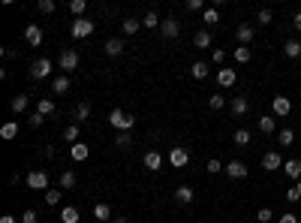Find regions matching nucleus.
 Returning a JSON list of instances; mask_svg holds the SVG:
<instances>
[{
  "label": "nucleus",
  "instance_id": "51",
  "mask_svg": "<svg viewBox=\"0 0 301 223\" xmlns=\"http://www.w3.org/2000/svg\"><path fill=\"white\" fill-rule=\"evenodd\" d=\"M286 199H289V202H298V199H301V196H298V190H295V187H289V190H286Z\"/></svg>",
  "mask_w": 301,
  "mask_h": 223
},
{
  "label": "nucleus",
  "instance_id": "19",
  "mask_svg": "<svg viewBox=\"0 0 301 223\" xmlns=\"http://www.w3.org/2000/svg\"><path fill=\"white\" fill-rule=\"evenodd\" d=\"M37 112H40L42 118H48V115H55V112H58V106H55V100H48V97H42V100L37 102Z\"/></svg>",
  "mask_w": 301,
  "mask_h": 223
},
{
  "label": "nucleus",
  "instance_id": "35",
  "mask_svg": "<svg viewBox=\"0 0 301 223\" xmlns=\"http://www.w3.org/2000/svg\"><path fill=\"white\" fill-rule=\"evenodd\" d=\"M202 21H205V24H217V21H220V12H217L214 6L202 9Z\"/></svg>",
  "mask_w": 301,
  "mask_h": 223
},
{
  "label": "nucleus",
  "instance_id": "42",
  "mask_svg": "<svg viewBox=\"0 0 301 223\" xmlns=\"http://www.w3.org/2000/svg\"><path fill=\"white\" fill-rule=\"evenodd\" d=\"M45 202H48V205H58V202H60V190L48 187V190H45Z\"/></svg>",
  "mask_w": 301,
  "mask_h": 223
},
{
  "label": "nucleus",
  "instance_id": "56",
  "mask_svg": "<svg viewBox=\"0 0 301 223\" xmlns=\"http://www.w3.org/2000/svg\"><path fill=\"white\" fill-rule=\"evenodd\" d=\"M295 190H298V196H301V181H298V184H295Z\"/></svg>",
  "mask_w": 301,
  "mask_h": 223
},
{
  "label": "nucleus",
  "instance_id": "20",
  "mask_svg": "<svg viewBox=\"0 0 301 223\" xmlns=\"http://www.w3.org/2000/svg\"><path fill=\"white\" fill-rule=\"evenodd\" d=\"M102 48H105V55H109V58H118V55H120V51H123V40H118V37H112V40H109V42H105Z\"/></svg>",
  "mask_w": 301,
  "mask_h": 223
},
{
  "label": "nucleus",
  "instance_id": "49",
  "mask_svg": "<svg viewBox=\"0 0 301 223\" xmlns=\"http://www.w3.org/2000/svg\"><path fill=\"white\" fill-rule=\"evenodd\" d=\"M211 61H214V63H223V61H226V51H223V48H217L214 55H211Z\"/></svg>",
  "mask_w": 301,
  "mask_h": 223
},
{
  "label": "nucleus",
  "instance_id": "34",
  "mask_svg": "<svg viewBox=\"0 0 301 223\" xmlns=\"http://www.w3.org/2000/svg\"><path fill=\"white\" fill-rule=\"evenodd\" d=\"M94 217H97V220H115V217H112V208H109L105 202H100L97 208H94Z\"/></svg>",
  "mask_w": 301,
  "mask_h": 223
},
{
  "label": "nucleus",
  "instance_id": "11",
  "mask_svg": "<svg viewBox=\"0 0 301 223\" xmlns=\"http://www.w3.org/2000/svg\"><path fill=\"white\" fill-rule=\"evenodd\" d=\"M280 166H283V157H280L277 151H268L262 157V169H265V172H274V169H280Z\"/></svg>",
  "mask_w": 301,
  "mask_h": 223
},
{
  "label": "nucleus",
  "instance_id": "1",
  "mask_svg": "<svg viewBox=\"0 0 301 223\" xmlns=\"http://www.w3.org/2000/svg\"><path fill=\"white\" fill-rule=\"evenodd\" d=\"M109 121H112V127H115V130H120V133H130V130L136 127V118H133V115H127V112H120V109H112Z\"/></svg>",
  "mask_w": 301,
  "mask_h": 223
},
{
  "label": "nucleus",
  "instance_id": "29",
  "mask_svg": "<svg viewBox=\"0 0 301 223\" xmlns=\"http://www.w3.org/2000/svg\"><path fill=\"white\" fill-rule=\"evenodd\" d=\"M283 51H286V58H301V42L298 40H286V45H283Z\"/></svg>",
  "mask_w": 301,
  "mask_h": 223
},
{
  "label": "nucleus",
  "instance_id": "7",
  "mask_svg": "<svg viewBox=\"0 0 301 223\" xmlns=\"http://www.w3.org/2000/svg\"><path fill=\"white\" fill-rule=\"evenodd\" d=\"M24 40H27V45L40 48V45H42V27H40V24H27V27H24Z\"/></svg>",
  "mask_w": 301,
  "mask_h": 223
},
{
  "label": "nucleus",
  "instance_id": "18",
  "mask_svg": "<svg viewBox=\"0 0 301 223\" xmlns=\"http://www.w3.org/2000/svg\"><path fill=\"white\" fill-rule=\"evenodd\" d=\"M274 130H277L274 115H262V118H259V133H262V136H271Z\"/></svg>",
  "mask_w": 301,
  "mask_h": 223
},
{
  "label": "nucleus",
  "instance_id": "15",
  "mask_svg": "<svg viewBox=\"0 0 301 223\" xmlns=\"http://www.w3.org/2000/svg\"><path fill=\"white\" fill-rule=\"evenodd\" d=\"M145 169H151V172L163 169V154H160V151H148V154H145Z\"/></svg>",
  "mask_w": 301,
  "mask_h": 223
},
{
  "label": "nucleus",
  "instance_id": "53",
  "mask_svg": "<svg viewBox=\"0 0 301 223\" xmlns=\"http://www.w3.org/2000/svg\"><path fill=\"white\" fill-rule=\"evenodd\" d=\"M280 223H298V217H295V214H283Z\"/></svg>",
  "mask_w": 301,
  "mask_h": 223
},
{
  "label": "nucleus",
  "instance_id": "16",
  "mask_svg": "<svg viewBox=\"0 0 301 223\" xmlns=\"http://www.w3.org/2000/svg\"><path fill=\"white\" fill-rule=\"evenodd\" d=\"M283 175L301 181V160H286V163H283Z\"/></svg>",
  "mask_w": 301,
  "mask_h": 223
},
{
  "label": "nucleus",
  "instance_id": "45",
  "mask_svg": "<svg viewBox=\"0 0 301 223\" xmlns=\"http://www.w3.org/2000/svg\"><path fill=\"white\" fill-rule=\"evenodd\" d=\"M256 19H259V24H271L274 12H271V9H259V15H256Z\"/></svg>",
  "mask_w": 301,
  "mask_h": 223
},
{
  "label": "nucleus",
  "instance_id": "3",
  "mask_svg": "<svg viewBox=\"0 0 301 223\" xmlns=\"http://www.w3.org/2000/svg\"><path fill=\"white\" fill-rule=\"evenodd\" d=\"M69 33H73L76 40H84V37H91V33H94V21H91V19H84V15H81V19H76L73 24H69Z\"/></svg>",
  "mask_w": 301,
  "mask_h": 223
},
{
  "label": "nucleus",
  "instance_id": "10",
  "mask_svg": "<svg viewBox=\"0 0 301 223\" xmlns=\"http://www.w3.org/2000/svg\"><path fill=\"white\" fill-rule=\"evenodd\" d=\"M223 172H226L229 178H232V181H241V178H247V166H244L241 160H232V163H229V166L223 169Z\"/></svg>",
  "mask_w": 301,
  "mask_h": 223
},
{
  "label": "nucleus",
  "instance_id": "36",
  "mask_svg": "<svg viewBox=\"0 0 301 223\" xmlns=\"http://www.w3.org/2000/svg\"><path fill=\"white\" fill-rule=\"evenodd\" d=\"M141 27H148V30L160 27V19H157V12H154V9H151V12H145V19H141Z\"/></svg>",
  "mask_w": 301,
  "mask_h": 223
},
{
  "label": "nucleus",
  "instance_id": "33",
  "mask_svg": "<svg viewBox=\"0 0 301 223\" xmlns=\"http://www.w3.org/2000/svg\"><path fill=\"white\" fill-rule=\"evenodd\" d=\"M73 118L76 121H87V118H91V106H87V102H79V106L73 109Z\"/></svg>",
  "mask_w": 301,
  "mask_h": 223
},
{
  "label": "nucleus",
  "instance_id": "38",
  "mask_svg": "<svg viewBox=\"0 0 301 223\" xmlns=\"http://www.w3.org/2000/svg\"><path fill=\"white\" fill-rule=\"evenodd\" d=\"M115 145H118L120 151H127V148L133 145V139H130V133H118V136H115Z\"/></svg>",
  "mask_w": 301,
  "mask_h": 223
},
{
  "label": "nucleus",
  "instance_id": "23",
  "mask_svg": "<svg viewBox=\"0 0 301 223\" xmlns=\"http://www.w3.org/2000/svg\"><path fill=\"white\" fill-rule=\"evenodd\" d=\"M60 220H63V223H79V220H81V214H79L76 205H66V208L60 211Z\"/></svg>",
  "mask_w": 301,
  "mask_h": 223
},
{
  "label": "nucleus",
  "instance_id": "5",
  "mask_svg": "<svg viewBox=\"0 0 301 223\" xmlns=\"http://www.w3.org/2000/svg\"><path fill=\"white\" fill-rule=\"evenodd\" d=\"M27 187H33V190H48V172L45 169H33L27 175Z\"/></svg>",
  "mask_w": 301,
  "mask_h": 223
},
{
  "label": "nucleus",
  "instance_id": "14",
  "mask_svg": "<svg viewBox=\"0 0 301 223\" xmlns=\"http://www.w3.org/2000/svg\"><path fill=\"white\" fill-rule=\"evenodd\" d=\"M160 30H163L166 40H175V37L181 33V24H178V19H166V21L160 24Z\"/></svg>",
  "mask_w": 301,
  "mask_h": 223
},
{
  "label": "nucleus",
  "instance_id": "26",
  "mask_svg": "<svg viewBox=\"0 0 301 223\" xmlns=\"http://www.w3.org/2000/svg\"><path fill=\"white\" fill-rule=\"evenodd\" d=\"M9 106H12V112H15V115H21V112L30 106V100H27V94H19V97H12Z\"/></svg>",
  "mask_w": 301,
  "mask_h": 223
},
{
  "label": "nucleus",
  "instance_id": "40",
  "mask_svg": "<svg viewBox=\"0 0 301 223\" xmlns=\"http://www.w3.org/2000/svg\"><path fill=\"white\" fill-rule=\"evenodd\" d=\"M250 58H253V55H250V48H244V45H241V48H235V61H238V63H250Z\"/></svg>",
  "mask_w": 301,
  "mask_h": 223
},
{
  "label": "nucleus",
  "instance_id": "13",
  "mask_svg": "<svg viewBox=\"0 0 301 223\" xmlns=\"http://www.w3.org/2000/svg\"><path fill=\"white\" fill-rule=\"evenodd\" d=\"M253 33H256V30H253L250 24H238V27H235V40H238L241 45H250V42H253Z\"/></svg>",
  "mask_w": 301,
  "mask_h": 223
},
{
  "label": "nucleus",
  "instance_id": "24",
  "mask_svg": "<svg viewBox=\"0 0 301 223\" xmlns=\"http://www.w3.org/2000/svg\"><path fill=\"white\" fill-rule=\"evenodd\" d=\"M15 136H19V121H9V124H3L0 127V139H15Z\"/></svg>",
  "mask_w": 301,
  "mask_h": 223
},
{
  "label": "nucleus",
  "instance_id": "6",
  "mask_svg": "<svg viewBox=\"0 0 301 223\" xmlns=\"http://www.w3.org/2000/svg\"><path fill=\"white\" fill-rule=\"evenodd\" d=\"M169 163H172L175 169H184V166L190 163V151H187V148H181V145H178V148H172V151H169Z\"/></svg>",
  "mask_w": 301,
  "mask_h": 223
},
{
  "label": "nucleus",
  "instance_id": "44",
  "mask_svg": "<svg viewBox=\"0 0 301 223\" xmlns=\"http://www.w3.org/2000/svg\"><path fill=\"white\" fill-rule=\"evenodd\" d=\"M55 6H58L55 0H40V3H37V9H40V12H45V15H48V12H55Z\"/></svg>",
  "mask_w": 301,
  "mask_h": 223
},
{
  "label": "nucleus",
  "instance_id": "30",
  "mask_svg": "<svg viewBox=\"0 0 301 223\" xmlns=\"http://www.w3.org/2000/svg\"><path fill=\"white\" fill-rule=\"evenodd\" d=\"M193 45H196V48H208L211 45V30H199L196 37H193Z\"/></svg>",
  "mask_w": 301,
  "mask_h": 223
},
{
  "label": "nucleus",
  "instance_id": "27",
  "mask_svg": "<svg viewBox=\"0 0 301 223\" xmlns=\"http://www.w3.org/2000/svg\"><path fill=\"white\" fill-rule=\"evenodd\" d=\"M208 70H211V66H208L205 61H196V63L190 66V76H193V79H208Z\"/></svg>",
  "mask_w": 301,
  "mask_h": 223
},
{
  "label": "nucleus",
  "instance_id": "25",
  "mask_svg": "<svg viewBox=\"0 0 301 223\" xmlns=\"http://www.w3.org/2000/svg\"><path fill=\"white\" fill-rule=\"evenodd\" d=\"M76 172H73V169H63V172H60V187H63V190H73V187H76Z\"/></svg>",
  "mask_w": 301,
  "mask_h": 223
},
{
  "label": "nucleus",
  "instance_id": "17",
  "mask_svg": "<svg viewBox=\"0 0 301 223\" xmlns=\"http://www.w3.org/2000/svg\"><path fill=\"white\" fill-rule=\"evenodd\" d=\"M217 81H220V88H232V84H235V70L223 66V70L217 73Z\"/></svg>",
  "mask_w": 301,
  "mask_h": 223
},
{
  "label": "nucleus",
  "instance_id": "39",
  "mask_svg": "<svg viewBox=\"0 0 301 223\" xmlns=\"http://www.w3.org/2000/svg\"><path fill=\"white\" fill-rule=\"evenodd\" d=\"M120 27H123V33H139V27H141V24H139V19H123V24H120Z\"/></svg>",
  "mask_w": 301,
  "mask_h": 223
},
{
  "label": "nucleus",
  "instance_id": "8",
  "mask_svg": "<svg viewBox=\"0 0 301 223\" xmlns=\"http://www.w3.org/2000/svg\"><path fill=\"white\" fill-rule=\"evenodd\" d=\"M271 112H274L277 118H286V115L292 112V102H289V97H274V100H271Z\"/></svg>",
  "mask_w": 301,
  "mask_h": 223
},
{
  "label": "nucleus",
  "instance_id": "54",
  "mask_svg": "<svg viewBox=\"0 0 301 223\" xmlns=\"http://www.w3.org/2000/svg\"><path fill=\"white\" fill-rule=\"evenodd\" d=\"M292 24H295V30L301 33V12H295V19H292Z\"/></svg>",
  "mask_w": 301,
  "mask_h": 223
},
{
  "label": "nucleus",
  "instance_id": "31",
  "mask_svg": "<svg viewBox=\"0 0 301 223\" xmlns=\"http://www.w3.org/2000/svg\"><path fill=\"white\" fill-rule=\"evenodd\" d=\"M277 142H280V145H283V148H289V145H292V142H295V133H292V130H289V127H283V130H280V133H277Z\"/></svg>",
  "mask_w": 301,
  "mask_h": 223
},
{
  "label": "nucleus",
  "instance_id": "21",
  "mask_svg": "<svg viewBox=\"0 0 301 223\" xmlns=\"http://www.w3.org/2000/svg\"><path fill=\"white\" fill-rule=\"evenodd\" d=\"M250 139H253L250 130H244V127H238V130H235V136H232V142H235L238 148H247V145H250Z\"/></svg>",
  "mask_w": 301,
  "mask_h": 223
},
{
  "label": "nucleus",
  "instance_id": "4",
  "mask_svg": "<svg viewBox=\"0 0 301 223\" xmlns=\"http://www.w3.org/2000/svg\"><path fill=\"white\" fill-rule=\"evenodd\" d=\"M48 76H51V61H48V58H40L37 63L30 66V79H33V81H42V79H48Z\"/></svg>",
  "mask_w": 301,
  "mask_h": 223
},
{
  "label": "nucleus",
  "instance_id": "50",
  "mask_svg": "<svg viewBox=\"0 0 301 223\" xmlns=\"http://www.w3.org/2000/svg\"><path fill=\"white\" fill-rule=\"evenodd\" d=\"M187 9L190 12H199L202 9V0H187Z\"/></svg>",
  "mask_w": 301,
  "mask_h": 223
},
{
  "label": "nucleus",
  "instance_id": "28",
  "mask_svg": "<svg viewBox=\"0 0 301 223\" xmlns=\"http://www.w3.org/2000/svg\"><path fill=\"white\" fill-rule=\"evenodd\" d=\"M175 199H178L181 205H190V202H193V190H190L187 184H181L178 190H175Z\"/></svg>",
  "mask_w": 301,
  "mask_h": 223
},
{
  "label": "nucleus",
  "instance_id": "43",
  "mask_svg": "<svg viewBox=\"0 0 301 223\" xmlns=\"http://www.w3.org/2000/svg\"><path fill=\"white\" fill-rule=\"evenodd\" d=\"M223 169H226V166H223V163H220L217 157H211V160H208V172H211V175H217V172H223Z\"/></svg>",
  "mask_w": 301,
  "mask_h": 223
},
{
  "label": "nucleus",
  "instance_id": "12",
  "mask_svg": "<svg viewBox=\"0 0 301 223\" xmlns=\"http://www.w3.org/2000/svg\"><path fill=\"white\" fill-rule=\"evenodd\" d=\"M69 157H73L76 163L87 160V157H91V145H84V142H76L73 148H69Z\"/></svg>",
  "mask_w": 301,
  "mask_h": 223
},
{
  "label": "nucleus",
  "instance_id": "46",
  "mask_svg": "<svg viewBox=\"0 0 301 223\" xmlns=\"http://www.w3.org/2000/svg\"><path fill=\"white\" fill-rule=\"evenodd\" d=\"M256 217H259V223H271V220H274V211H271V208H259Z\"/></svg>",
  "mask_w": 301,
  "mask_h": 223
},
{
  "label": "nucleus",
  "instance_id": "41",
  "mask_svg": "<svg viewBox=\"0 0 301 223\" xmlns=\"http://www.w3.org/2000/svg\"><path fill=\"white\" fill-rule=\"evenodd\" d=\"M211 109H214V112L226 109V97H220V94H211Z\"/></svg>",
  "mask_w": 301,
  "mask_h": 223
},
{
  "label": "nucleus",
  "instance_id": "52",
  "mask_svg": "<svg viewBox=\"0 0 301 223\" xmlns=\"http://www.w3.org/2000/svg\"><path fill=\"white\" fill-rule=\"evenodd\" d=\"M0 223H19V217H15V214H3V217H0Z\"/></svg>",
  "mask_w": 301,
  "mask_h": 223
},
{
  "label": "nucleus",
  "instance_id": "32",
  "mask_svg": "<svg viewBox=\"0 0 301 223\" xmlns=\"http://www.w3.org/2000/svg\"><path fill=\"white\" fill-rule=\"evenodd\" d=\"M63 142H79V124H66L63 127Z\"/></svg>",
  "mask_w": 301,
  "mask_h": 223
},
{
  "label": "nucleus",
  "instance_id": "55",
  "mask_svg": "<svg viewBox=\"0 0 301 223\" xmlns=\"http://www.w3.org/2000/svg\"><path fill=\"white\" fill-rule=\"evenodd\" d=\"M112 223H127V217H115V220H112Z\"/></svg>",
  "mask_w": 301,
  "mask_h": 223
},
{
  "label": "nucleus",
  "instance_id": "48",
  "mask_svg": "<svg viewBox=\"0 0 301 223\" xmlns=\"http://www.w3.org/2000/svg\"><path fill=\"white\" fill-rule=\"evenodd\" d=\"M37 220H40V214L33 211V208H27V211L21 214V223H37Z\"/></svg>",
  "mask_w": 301,
  "mask_h": 223
},
{
  "label": "nucleus",
  "instance_id": "9",
  "mask_svg": "<svg viewBox=\"0 0 301 223\" xmlns=\"http://www.w3.org/2000/svg\"><path fill=\"white\" fill-rule=\"evenodd\" d=\"M229 112H232L235 118H244L247 112H250V102H247V97H232V102H229Z\"/></svg>",
  "mask_w": 301,
  "mask_h": 223
},
{
  "label": "nucleus",
  "instance_id": "2",
  "mask_svg": "<svg viewBox=\"0 0 301 223\" xmlns=\"http://www.w3.org/2000/svg\"><path fill=\"white\" fill-rule=\"evenodd\" d=\"M58 66H60L63 73H73L76 66H79V51L76 48H63L60 55H58Z\"/></svg>",
  "mask_w": 301,
  "mask_h": 223
},
{
  "label": "nucleus",
  "instance_id": "22",
  "mask_svg": "<svg viewBox=\"0 0 301 223\" xmlns=\"http://www.w3.org/2000/svg\"><path fill=\"white\" fill-rule=\"evenodd\" d=\"M69 84H73V81H69V76H58V79H51V91H55V94H66Z\"/></svg>",
  "mask_w": 301,
  "mask_h": 223
},
{
  "label": "nucleus",
  "instance_id": "37",
  "mask_svg": "<svg viewBox=\"0 0 301 223\" xmlns=\"http://www.w3.org/2000/svg\"><path fill=\"white\" fill-rule=\"evenodd\" d=\"M84 9H87V0H69V12H73L76 19H81Z\"/></svg>",
  "mask_w": 301,
  "mask_h": 223
},
{
  "label": "nucleus",
  "instance_id": "47",
  "mask_svg": "<svg viewBox=\"0 0 301 223\" xmlns=\"http://www.w3.org/2000/svg\"><path fill=\"white\" fill-rule=\"evenodd\" d=\"M27 124H30L33 130H40V127H42V115H40V112H33V115L27 118Z\"/></svg>",
  "mask_w": 301,
  "mask_h": 223
}]
</instances>
